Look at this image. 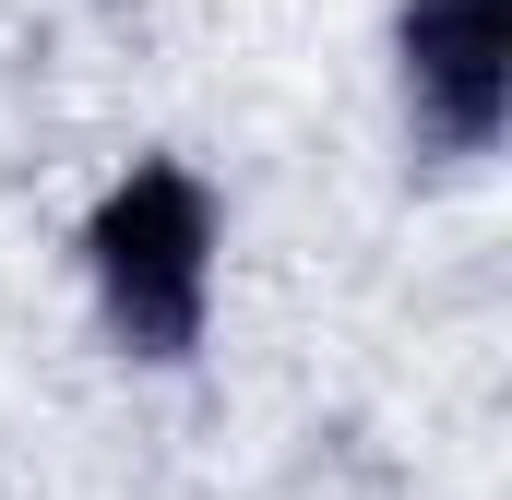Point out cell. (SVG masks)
Wrapping results in <instances>:
<instances>
[{"instance_id": "obj_2", "label": "cell", "mask_w": 512, "mask_h": 500, "mask_svg": "<svg viewBox=\"0 0 512 500\" xmlns=\"http://www.w3.org/2000/svg\"><path fill=\"white\" fill-rule=\"evenodd\" d=\"M405 96L441 155H489L512 108V0H405Z\"/></svg>"}, {"instance_id": "obj_1", "label": "cell", "mask_w": 512, "mask_h": 500, "mask_svg": "<svg viewBox=\"0 0 512 500\" xmlns=\"http://www.w3.org/2000/svg\"><path fill=\"white\" fill-rule=\"evenodd\" d=\"M84 262H96V298H108V322H120L131 358H191V346H203V298H215V203H203L191 167L143 155L120 191L96 203Z\"/></svg>"}]
</instances>
